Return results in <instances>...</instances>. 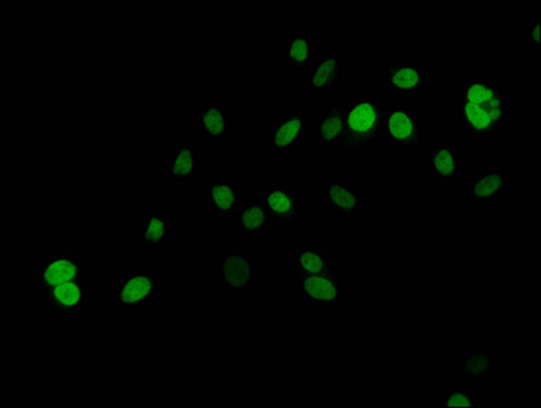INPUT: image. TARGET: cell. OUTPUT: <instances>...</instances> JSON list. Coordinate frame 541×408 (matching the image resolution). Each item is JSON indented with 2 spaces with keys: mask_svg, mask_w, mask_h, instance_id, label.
<instances>
[{
  "mask_svg": "<svg viewBox=\"0 0 541 408\" xmlns=\"http://www.w3.org/2000/svg\"><path fill=\"white\" fill-rule=\"evenodd\" d=\"M294 275L327 274L338 270L323 248L301 247L294 252Z\"/></svg>",
  "mask_w": 541,
  "mask_h": 408,
  "instance_id": "cell-23",
  "label": "cell"
},
{
  "mask_svg": "<svg viewBox=\"0 0 541 408\" xmlns=\"http://www.w3.org/2000/svg\"><path fill=\"white\" fill-rule=\"evenodd\" d=\"M207 204L219 218H236L240 209V188L225 175L208 176Z\"/></svg>",
  "mask_w": 541,
  "mask_h": 408,
  "instance_id": "cell-15",
  "label": "cell"
},
{
  "mask_svg": "<svg viewBox=\"0 0 541 408\" xmlns=\"http://www.w3.org/2000/svg\"><path fill=\"white\" fill-rule=\"evenodd\" d=\"M512 176L506 170L491 169L469 176L467 198L469 206H490L512 194Z\"/></svg>",
  "mask_w": 541,
  "mask_h": 408,
  "instance_id": "cell-11",
  "label": "cell"
},
{
  "mask_svg": "<svg viewBox=\"0 0 541 408\" xmlns=\"http://www.w3.org/2000/svg\"><path fill=\"white\" fill-rule=\"evenodd\" d=\"M261 200L270 215L271 224L281 229L283 226H297L304 211V200L290 185L267 184L261 188Z\"/></svg>",
  "mask_w": 541,
  "mask_h": 408,
  "instance_id": "cell-7",
  "label": "cell"
},
{
  "mask_svg": "<svg viewBox=\"0 0 541 408\" xmlns=\"http://www.w3.org/2000/svg\"><path fill=\"white\" fill-rule=\"evenodd\" d=\"M270 135L274 153H297L304 150L309 135L308 113L286 109L272 122Z\"/></svg>",
  "mask_w": 541,
  "mask_h": 408,
  "instance_id": "cell-6",
  "label": "cell"
},
{
  "mask_svg": "<svg viewBox=\"0 0 541 408\" xmlns=\"http://www.w3.org/2000/svg\"><path fill=\"white\" fill-rule=\"evenodd\" d=\"M174 218L145 215L142 218V244L146 251H161L174 238Z\"/></svg>",
  "mask_w": 541,
  "mask_h": 408,
  "instance_id": "cell-22",
  "label": "cell"
},
{
  "mask_svg": "<svg viewBox=\"0 0 541 408\" xmlns=\"http://www.w3.org/2000/svg\"><path fill=\"white\" fill-rule=\"evenodd\" d=\"M157 296V272L151 268L120 272L119 281H117V305L145 309L154 304Z\"/></svg>",
  "mask_w": 541,
  "mask_h": 408,
  "instance_id": "cell-8",
  "label": "cell"
},
{
  "mask_svg": "<svg viewBox=\"0 0 541 408\" xmlns=\"http://www.w3.org/2000/svg\"><path fill=\"white\" fill-rule=\"evenodd\" d=\"M316 59V34L289 32L283 34V62L294 75L308 74Z\"/></svg>",
  "mask_w": 541,
  "mask_h": 408,
  "instance_id": "cell-14",
  "label": "cell"
},
{
  "mask_svg": "<svg viewBox=\"0 0 541 408\" xmlns=\"http://www.w3.org/2000/svg\"><path fill=\"white\" fill-rule=\"evenodd\" d=\"M316 138L325 149L344 153L346 149L344 102H335L321 113L316 122Z\"/></svg>",
  "mask_w": 541,
  "mask_h": 408,
  "instance_id": "cell-18",
  "label": "cell"
},
{
  "mask_svg": "<svg viewBox=\"0 0 541 408\" xmlns=\"http://www.w3.org/2000/svg\"><path fill=\"white\" fill-rule=\"evenodd\" d=\"M87 279L71 281L43 290V304L55 316H73L87 305Z\"/></svg>",
  "mask_w": 541,
  "mask_h": 408,
  "instance_id": "cell-13",
  "label": "cell"
},
{
  "mask_svg": "<svg viewBox=\"0 0 541 408\" xmlns=\"http://www.w3.org/2000/svg\"><path fill=\"white\" fill-rule=\"evenodd\" d=\"M198 131L211 142H228L230 136V117L228 109L218 100H207L196 111Z\"/></svg>",
  "mask_w": 541,
  "mask_h": 408,
  "instance_id": "cell-19",
  "label": "cell"
},
{
  "mask_svg": "<svg viewBox=\"0 0 541 408\" xmlns=\"http://www.w3.org/2000/svg\"><path fill=\"white\" fill-rule=\"evenodd\" d=\"M479 395L469 388H452L446 391L442 399L441 407H479Z\"/></svg>",
  "mask_w": 541,
  "mask_h": 408,
  "instance_id": "cell-25",
  "label": "cell"
},
{
  "mask_svg": "<svg viewBox=\"0 0 541 408\" xmlns=\"http://www.w3.org/2000/svg\"><path fill=\"white\" fill-rule=\"evenodd\" d=\"M493 355L490 350L468 349L457 361V369L468 381H487L493 373Z\"/></svg>",
  "mask_w": 541,
  "mask_h": 408,
  "instance_id": "cell-24",
  "label": "cell"
},
{
  "mask_svg": "<svg viewBox=\"0 0 541 408\" xmlns=\"http://www.w3.org/2000/svg\"><path fill=\"white\" fill-rule=\"evenodd\" d=\"M257 266L251 253L241 249L218 252V282L230 294H248L256 285Z\"/></svg>",
  "mask_w": 541,
  "mask_h": 408,
  "instance_id": "cell-5",
  "label": "cell"
},
{
  "mask_svg": "<svg viewBox=\"0 0 541 408\" xmlns=\"http://www.w3.org/2000/svg\"><path fill=\"white\" fill-rule=\"evenodd\" d=\"M136 6H151L153 3L151 2H135Z\"/></svg>",
  "mask_w": 541,
  "mask_h": 408,
  "instance_id": "cell-27",
  "label": "cell"
},
{
  "mask_svg": "<svg viewBox=\"0 0 541 408\" xmlns=\"http://www.w3.org/2000/svg\"><path fill=\"white\" fill-rule=\"evenodd\" d=\"M238 236L241 240H260L271 228V219L261 198H249L240 203L237 213Z\"/></svg>",
  "mask_w": 541,
  "mask_h": 408,
  "instance_id": "cell-20",
  "label": "cell"
},
{
  "mask_svg": "<svg viewBox=\"0 0 541 408\" xmlns=\"http://www.w3.org/2000/svg\"><path fill=\"white\" fill-rule=\"evenodd\" d=\"M382 141L395 153H418L425 143V122L411 108L385 109Z\"/></svg>",
  "mask_w": 541,
  "mask_h": 408,
  "instance_id": "cell-3",
  "label": "cell"
},
{
  "mask_svg": "<svg viewBox=\"0 0 541 408\" xmlns=\"http://www.w3.org/2000/svg\"><path fill=\"white\" fill-rule=\"evenodd\" d=\"M173 146V157L164 165V175L176 185L195 184L200 169L196 143L176 141Z\"/></svg>",
  "mask_w": 541,
  "mask_h": 408,
  "instance_id": "cell-16",
  "label": "cell"
},
{
  "mask_svg": "<svg viewBox=\"0 0 541 408\" xmlns=\"http://www.w3.org/2000/svg\"><path fill=\"white\" fill-rule=\"evenodd\" d=\"M524 44L531 49H540V20L531 22L524 36Z\"/></svg>",
  "mask_w": 541,
  "mask_h": 408,
  "instance_id": "cell-26",
  "label": "cell"
},
{
  "mask_svg": "<svg viewBox=\"0 0 541 408\" xmlns=\"http://www.w3.org/2000/svg\"><path fill=\"white\" fill-rule=\"evenodd\" d=\"M381 79L393 96L411 100L425 97V67L419 63H382Z\"/></svg>",
  "mask_w": 541,
  "mask_h": 408,
  "instance_id": "cell-10",
  "label": "cell"
},
{
  "mask_svg": "<svg viewBox=\"0 0 541 408\" xmlns=\"http://www.w3.org/2000/svg\"><path fill=\"white\" fill-rule=\"evenodd\" d=\"M385 108L380 98L353 97L344 102V153H365L381 141L384 134Z\"/></svg>",
  "mask_w": 541,
  "mask_h": 408,
  "instance_id": "cell-2",
  "label": "cell"
},
{
  "mask_svg": "<svg viewBox=\"0 0 541 408\" xmlns=\"http://www.w3.org/2000/svg\"><path fill=\"white\" fill-rule=\"evenodd\" d=\"M512 117V98L486 77H471L457 92V123L469 141H490Z\"/></svg>",
  "mask_w": 541,
  "mask_h": 408,
  "instance_id": "cell-1",
  "label": "cell"
},
{
  "mask_svg": "<svg viewBox=\"0 0 541 408\" xmlns=\"http://www.w3.org/2000/svg\"><path fill=\"white\" fill-rule=\"evenodd\" d=\"M359 188L340 179H327L324 183V209L339 218L359 217Z\"/></svg>",
  "mask_w": 541,
  "mask_h": 408,
  "instance_id": "cell-17",
  "label": "cell"
},
{
  "mask_svg": "<svg viewBox=\"0 0 541 408\" xmlns=\"http://www.w3.org/2000/svg\"><path fill=\"white\" fill-rule=\"evenodd\" d=\"M34 282L41 292L48 287L87 279V263L77 252H56L34 272Z\"/></svg>",
  "mask_w": 541,
  "mask_h": 408,
  "instance_id": "cell-9",
  "label": "cell"
},
{
  "mask_svg": "<svg viewBox=\"0 0 541 408\" xmlns=\"http://www.w3.org/2000/svg\"><path fill=\"white\" fill-rule=\"evenodd\" d=\"M295 293L314 308L342 306L348 287L339 270L317 275H294Z\"/></svg>",
  "mask_w": 541,
  "mask_h": 408,
  "instance_id": "cell-4",
  "label": "cell"
},
{
  "mask_svg": "<svg viewBox=\"0 0 541 408\" xmlns=\"http://www.w3.org/2000/svg\"><path fill=\"white\" fill-rule=\"evenodd\" d=\"M343 63L339 55L316 56L306 77V88L310 92H331L342 81Z\"/></svg>",
  "mask_w": 541,
  "mask_h": 408,
  "instance_id": "cell-21",
  "label": "cell"
},
{
  "mask_svg": "<svg viewBox=\"0 0 541 408\" xmlns=\"http://www.w3.org/2000/svg\"><path fill=\"white\" fill-rule=\"evenodd\" d=\"M425 173L437 185H456L461 176V158L452 141L437 142L425 157Z\"/></svg>",
  "mask_w": 541,
  "mask_h": 408,
  "instance_id": "cell-12",
  "label": "cell"
}]
</instances>
